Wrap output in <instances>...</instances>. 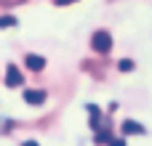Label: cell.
I'll return each instance as SVG.
<instances>
[{
    "instance_id": "obj_1",
    "label": "cell",
    "mask_w": 152,
    "mask_h": 146,
    "mask_svg": "<svg viewBox=\"0 0 152 146\" xmlns=\"http://www.w3.org/2000/svg\"><path fill=\"white\" fill-rule=\"evenodd\" d=\"M91 48H94L96 53H110V51H112V35H110L107 29H96V32L91 35Z\"/></svg>"
},
{
    "instance_id": "obj_2",
    "label": "cell",
    "mask_w": 152,
    "mask_h": 146,
    "mask_svg": "<svg viewBox=\"0 0 152 146\" xmlns=\"http://www.w3.org/2000/svg\"><path fill=\"white\" fill-rule=\"evenodd\" d=\"M5 85L8 88H21L24 85V74H21V69L16 64H8L5 66Z\"/></svg>"
},
{
    "instance_id": "obj_3",
    "label": "cell",
    "mask_w": 152,
    "mask_h": 146,
    "mask_svg": "<svg viewBox=\"0 0 152 146\" xmlns=\"http://www.w3.org/2000/svg\"><path fill=\"white\" fill-rule=\"evenodd\" d=\"M120 130H123V136H147V128L136 120H123Z\"/></svg>"
},
{
    "instance_id": "obj_4",
    "label": "cell",
    "mask_w": 152,
    "mask_h": 146,
    "mask_svg": "<svg viewBox=\"0 0 152 146\" xmlns=\"http://www.w3.org/2000/svg\"><path fill=\"white\" fill-rule=\"evenodd\" d=\"M45 98H48L45 90H35V88H27V90H24V101H27L29 106H43Z\"/></svg>"
},
{
    "instance_id": "obj_5",
    "label": "cell",
    "mask_w": 152,
    "mask_h": 146,
    "mask_svg": "<svg viewBox=\"0 0 152 146\" xmlns=\"http://www.w3.org/2000/svg\"><path fill=\"white\" fill-rule=\"evenodd\" d=\"M24 64H27V69H32V72L45 69V59L37 56V53H27V56H24Z\"/></svg>"
},
{
    "instance_id": "obj_6",
    "label": "cell",
    "mask_w": 152,
    "mask_h": 146,
    "mask_svg": "<svg viewBox=\"0 0 152 146\" xmlns=\"http://www.w3.org/2000/svg\"><path fill=\"white\" fill-rule=\"evenodd\" d=\"M112 138H115V136H112V130H110V128H99V130H96V136H94V144H96V146H104V144H110Z\"/></svg>"
},
{
    "instance_id": "obj_7",
    "label": "cell",
    "mask_w": 152,
    "mask_h": 146,
    "mask_svg": "<svg viewBox=\"0 0 152 146\" xmlns=\"http://www.w3.org/2000/svg\"><path fill=\"white\" fill-rule=\"evenodd\" d=\"M118 69H120V72H134V61H131V59H120V61H118Z\"/></svg>"
},
{
    "instance_id": "obj_8",
    "label": "cell",
    "mask_w": 152,
    "mask_h": 146,
    "mask_svg": "<svg viewBox=\"0 0 152 146\" xmlns=\"http://www.w3.org/2000/svg\"><path fill=\"white\" fill-rule=\"evenodd\" d=\"M13 24H16L13 16H0V29H8V27H13Z\"/></svg>"
},
{
    "instance_id": "obj_9",
    "label": "cell",
    "mask_w": 152,
    "mask_h": 146,
    "mask_svg": "<svg viewBox=\"0 0 152 146\" xmlns=\"http://www.w3.org/2000/svg\"><path fill=\"white\" fill-rule=\"evenodd\" d=\"M107 146H128V144H126V138H112Z\"/></svg>"
},
{
    "instance_id": "obj_10",
    "label": "cell",
    "mask_w": 152,
    "mask_h": 146,
    "mask_svg": "<svg viewBox=\"0 0 152 146\" xmlns=\"http://www.w3.org/2000/svg\"><path fill=\"white\" fill-rule=\"evenodd\" d=\"M56 5H72V3H77V0H53Z\"/></svg>"
},
{
    "instance_id": "obj_11",
    "label": "cell",
    "mask_w": 152,
    "mask_h": 146,
    "mask_svg": "<svg viewBox=\"0 0 152 146\" xmlns=\"http://www.w3.org/2000/svg\"><path fill=\"white\" fill-rule=\"evenodd\" d=\"M21 146H40L37 141H21Z\"/></svg>"
}]
</instances>
